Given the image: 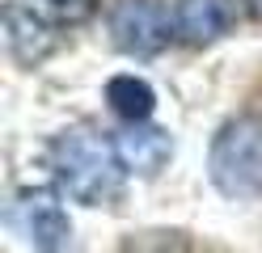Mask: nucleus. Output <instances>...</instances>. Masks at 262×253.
I'll return each mask as SVG.
<instances>
[{
	"instance_id": "f03ea898",
	"label": "nucleus",
	"mask_w": 262,
	"mask_h": 253,
	"mask_svg": "<svg viewBox=\"0 0 262 253\" xmlns=\"http://www.w3.org/2000/svg\"><path fill=\"white\" fill-rule=\"evenodd\" d=\"M207 177L224 198H262V114H237L216 131Z\"/></svg>"
},
{
	"instance_id": "20e7f679",
	"label": "nucleus",
	"mask_w": 262,
	"mask_h": 253,
	"mask_svg": "<svg viewBox=\"0 0 262 253\" xmlns=\"http://www.w3.org/2000/svg\"><path fill=\"white\" fill-rule=\"evenodd\" d=\"M5 47H9V55L26 63V67H34L42 63L47 55L55 51V34H51V21L34 9V5H5Z\"/></svg>"
},
{
	"instance_id": "423d86ee",
	"label": "nucleus",
	"mask_w": 262,
	"mask_h": 253,
	"mask_svg": "<svg viewBox=\"0 0 262 253\" xmlns=\"http://www.w3.org/2000/svg\"><path fill=\"white\" fill-rule=\"evenodd\" d=\"M114 148H119L127 173H140V177H157L173 156V140L161 127H148V123H131L127 131H119Z\"/></svg>"
},
{
	"instance_id": "1a4fd4ad",
	"label": "nucleus",
	"mask_w": 262,
	"mask_h": 253,
	"mask_svg": "<svg viewBox=\"0 0 262 253\" xmlns=\"http://www.w3.org/2000/svg\"><path fill=\"white\" fill-rule=\"evenodd\" d=\"M34 9L47 17V21L76 26V21H89V17L97 13V0H34Z\"/></svg>"
},
{
	"instance_id": "f257e3e1",
	"label": "nucleus",
	"mask_w": 262,
	"mask_h": 253,
	"mask_svg": "<svg viewBox=\"0 0 262 253\" xmlns=\"http://www.w3.org/2000/svg\"><path fill=\"white\" fill-rule=\"evenodd\" d=\"M51 169L63 194L80 207H106L123 190L127 165L114 140H102L93 127H68L51 144Z\"/></svg>"
},
{
	"instance_id": "0eeeda50",
	"label": "nucleus",
	"mask_w": 262,
	"mask_h": 253,
	"mask_svg": "<svg viewBox=\"0 0 262 253\" xmlns=\"http://www.w3.org/2000/svg\"><path fill=\"white\" fill-rule=\"evenodd\" d=\"M21 215H26L30 241H34L38 253H63V245H68V236H72V224H68L63 207L51 194H47V190L26 194L21 198Z\"/></svg>"
},
{
	"instance_id": "6e6552de",
	"label": "nucleus",
	"mask_w": 262,
	"mask_h": 253,
	"mask_svg": "<svg viewBox=\"0 0 262 253\" xmlns=\"http://www.w3.org/2000/svg\"><path fill=\"white\" fill-rule=\"evenodd\" d=\"M106 101H110V110L119 118H127V123H148V114L157 106V93H152V84L144 76L123 72V76H114L106 84Z\"/></svg>"
},
{
	"instance_id": "39448f33",
	"label": "nucleus",
	"mask_w": 262,
	"mask_h": 253,
	"mask_svg": "<svg viewBox=\"0 0 262 253\" xmlns=\"http://www.w3.org/2000/svg\"><path fill=\"white\" fill-rule=\"evenodd\" d=\"M237 21V5L233 0H178L173 5V30L178 38L190 47H207L224 38Z\"/></svg>"
},
{
	"instance_id": "9d476101",
	"label": "nucleus",
	"mask_w": 262,
	"mask_h": 253,
	"mask_svg": "<svg viewBox=\"0 0 262 253\" xmlns=\"http://www.w3.org/2000/svg\"><path fill=\"white\" fill-rule=\"evenodd\" d=\"M245 9H250L254 21H262V0H245Z\"/></svg>"
},
{
	"instance_id": "7ed1b4c3",
	"label": "nucleus",
	"mask_w": 262,
	"mask_h": 253,
	"mask_svg": "<svg viewBox=\"0 0 262 253\" xmlns=\"http://www.w3.org/2000/svg\"><path fill=\"white\" fill-rule=\"evenodd\" d=\"M110 34L123 55H157L178 38L173 17L161 0H119L110 9Z\"/></svg>"
}]
</instances>
